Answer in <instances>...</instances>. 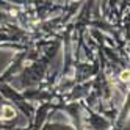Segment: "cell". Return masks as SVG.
Segmentation results:
<instances>
[{
	"label": "cell",
	"instance_id": "1",
	"mask_svg": "<svg viewBox=\"0 0 130 130\" xmlns=\"http://www.w3.org/2000/svg\"><path fill=\"white\" fill-rule=\"evenodd\" d=\"M2 116H3L5 119H11V118H14V110H13L11 107L5 105V107L2 108Z\"/></svg>",
	"mask_w": 130,
	"mask_h": 130
},
{
	"label": "cell",
	"instance_id": "2",
	"mask_svg": "<svg viewBox=\"0 0 130 130\" xmlns=\"http://www.w3.org/2000/svg\"><path fill=\"white\" fill-rule=\"evenodd\" d=\"M119 78H121V82H128V71H122Z\"/></svg>",
	"mask_w": 130,
	"mask_h": 130
}]
</instances>
